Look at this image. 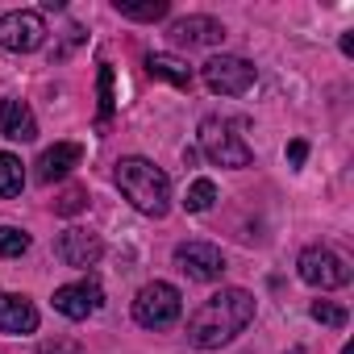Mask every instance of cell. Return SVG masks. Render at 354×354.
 Listing matches in <instances>:
<instances>
[{
  "instance_id": "cell-1",
  "label": "cell",
  "mask_w": 354,
  "mask_h": 354,
  "mask_svg": "<svg viewBox=\"0 0 354 354\" xmlns=\"http://www.w3.org/2000/svg\"><path fill=\"white\" fill-rule=\"evenodd\" d=\"M250 321H254V296L246 288H221L188 317V342L201 350H217L234 342Z\"/></svg>"
},
{
  "instance_id": "cell-2",
  "label": "cell",
  "mask_w": 354,
  "mask_h": 354,
  "mask_svg": "<svg viewBox=\"0 0 354 354\" xmlns=\"http://www.w3.org/2000/svg\"><path fill=\"white\" fill-rule=\"evenodd\" d=\"M113 180L121 188V196L142 213V217H167L171 209V180H167V171L154 167L150 158L142 154H129V158H117V171H113Z\"/></svg>"
},
{
  "instance_id": "cell-3",
  "label": "cell",
  "mask_w": 354,
  "mask_h": 354,
  "mask_svg": "<svg viewBox=\"0 0 354 354\" xmlns=\"http://www.w3.org/2000/svg\"><path fill=\"white\" fill-rule=\"evenodd\" d=\"M201 150H205L209 162L234 167V171L254 162V150L242 142V133H238L234 121H225V117H205V121H201Z\"/></svg>"
},
{
  "instance_id": "cell-4",
  "label": "cell",
  "mask_w": 354,
  "mask_h": 354,
  "mask_svg": "<svg viewBox=\"0 0 354 354\" xmlns=\"http://www.w3.org/2000/svg\"><path fill=\"white\" fill-rule=\"evenodd\" d=\"M180 313H184V296H180V288H175V283L154 279V283H146L133 296V321L142 329H167V325L180 321Z\"/></svg>"
},
{
  "instance_id": "cell-5",
  "label": "cell",
  "mask_w": 354,
  "mask_h": 354,
  "mask_svg": "<svg viewBox=\"0 0 354 354\" xmlns=\"http://www.w3.org/2000/svg\"><path fill=\"white\" fill-rule=\"evenodd\" d=\"M296 271H300V279H304L308 288H321V292L350 283L346 259H342L337 250H329V246H304L300 259H296Z\"/></svg>"
},
{
  "instance_id": "cell-6",
  "label": "cell",
  "mask_w": 354,
  "mask_h": 354,
  "mask_svg": "<svg viewBox=\"0 0 354 354\" xmlns=\"http://www.w3.org/2000/svg\"><path fill=\"white\" fill-rule=\"evenodd\" d=\"M201 80H205V88L217 92V96H242V92L254 88L259 71H254L246 59H238V55H213V59L201 67Z\"/></svg>"
},
{
  "instance_id": "cell-7",
  "label": "cell",
  "mask_w": 354,
  "mask_h": 354,
  "mask_svg": "<svg viewBox=\"0 0 354 354\" xmlns=\"http://www.w3.org/2000/svg\"><path fill=\"white\" fill-rule=\"evenodd\" d=\"M46 42V21L42 13L34 9H13L0 17V46L5 50H17V55H30Z\"/></svg>"
},
{
  "instance_id": "cell-8",
  "label": "cell",
  "mask_w": 354,
  "mask_h": 354,
  "mask_svg": "<svg viewBox=\"0 0 354 354\" xmlns=\"http://www.w3.org/2000/svg\"><path fill=\"white\" fill-rule=\"evenodd\" d=\"M175 267H180L188 279H196V283H213L225 271V254L213 242H180L175 246Z\"/></svg>"
},
{
  "instance_id": "cell-9",
  "label": "cell",
  "mask_w": 354,
  "mask_h": 354,
  "mask_svg": "<svg viewBox=\"0 0 354 354\" xmlns=\"http://www.w3.org/2000/svg\"><path fill=\"white\" fill-rule=\"evenodd\" d=\"M55 254H59L67 267H75V271H88V267H96V263H100V254H104V242H100V234L71 225V230H63V234H59V242H55Z\"/></svg>"
},
{
  "instance_id": "cell-10",
  "label": "cell",
  "mask_w": 354,
  "mask_h": 354,
  "mask_svg": "<svg viewBox=\"0 0 354 354\" xmlns=\"http://www.w3.org/2000/svg\"><path fill=\"white\" fill-rule=\"evenodd\" d=\"M100 304H104V292H100V283H96L92 275L80 279V283L55 288V313H63L67 321H88Z\"/></svg>"
},
{
  "instance_id": "cell-11",
  "label": "cell",
  "mask_w": 354,
  "mask_h": 354,
  "mask_svg": "<svg viewBox=\"0 0 354 354\" xmlns=\"http://www.w3.org/2000/svg\"><path fill=\"white\" fill-rule=\"evenodd\" d=\"M167 34H171L175 46H221L225 42V26L217 17H205V13H192V17L171 21Z\"/></svg>"
},
{
  "instance_id": "cell-12",
  "label": "cell",
  "mask_w": 354,
  "mask_h": 354,
  "mask_svg": "<svg viewBox=\"0 0 354 354\" xmlns=\"http://www.w3.org/2000/svg\"><path fill=\"white\" fill-rule=\"evenodd\" d=\"M38 329V308L30 296L0 292V333H34Z\"/></svg>"
},
{
  "instance_id": "cell-13",
  "label": "cell",
  "mask_w": 354,
  "mask_h": 354,
  "mask_svg": "<svg viewBox=\"0 0 354 354\" xmlns=\"http://www.w3.org/2000/svg\"><path fill=\"white\" fill-rule=\"evenodd\" d=\"M0 133L9 142H34L38 138V121H34V109L26 100H0Z\"/></svg>"
},
{
  "instance_id": "cell-14",
  "label": "cell",
  "mask_w": 354,
  "mask_h": 354,
  "mask_svg": "<svg viewBox=\"0 0 354 354\" xmlns=\"http://www.w3.org/2000/svg\"><path fill=\"white\" fill-rule=\"evenodd\" d=\"M80 158H84V146L80 142H59V146L42 150V158H38V180L42 184L63 180V175H71V167H80Z\"/></svg>"
},
{
  "instance_id": "cell-15",
  "label": "cell",
  "mask_w": 354,
  "mask_h": 354,
  "mask_svg": "<svg viewBox=\"0 0 354 354\" xmlns=\"http://www.w3.org/2000/svg\"><path fill=\"white\" fill-rule=\"evenodd\" d=\"M146 71H150V80H162V84H171V88H192V67L184 63V59H175V55H146Z\"/></svg>"
},
{
  "instance_id": "cell-16",
  "label": "cell",
  "mask_w": 354,
  "mask_h": 354,
  "mask_svg": "<svg viewBox=\"0 0 354 354\" xmlns=\"http://www.w3.org/2000/svg\"><path fill=\"white\" fill-rule=\"evenodd\" d=\"M21 188H26V167H21V158L17 154H0V196L13 201V196H21Z\"/></svg>"
},
{
  "instance_id": "cell-17",
  "label": "cell",
  "mask_w": 354,
  "mask_h": 354,
  "mask_svg": "<svg viewBox=\"0 0 354 354\" xmlns=\"http://www.w3.org/2000/svg\"><path fill=\"white\" fill-rule=\"evenodd\" d=\"M117 13L121 17H129V21H162L167 13H171V5L167 0H117Z\"/></svg>"
},
{
  "instance_id": "cell-18",
  "label": "cell",
  "mask_w": 354,
  "mask_h": 354,
  "mask_svg": "<svg viewBox=\"0 0 354 354\" xmlns=\"http://www.w3.org/2000/svg\"><path fill=\"white\" fill-rule=\"evenodd\" d=\"M213 201H217V184L201 175V180H192V188L184 196V209L188 213H205V209H213Z\"/></svg>"
},
{
  "instance_id": "cell-19",
  "label": "cell",
  "mask_w": 354,
  "mask_h": 354,
  "mask_svg": "<svg viewBox=\"0 0 354 354\" xmlns=\"http://www.w3.org/2000/svg\"><path fill=\"white\" fill-rule=\"evenodd\" d=\"M30 250V234L17 225H0V259H21Z\"/></svg>"
},
{
  "instance_id": "cell-20",
  "label": "cell",
  "mask_w": 354,
  "mask_h": 354,
  "mask_svg": "<svg viewBox=\"0 0 354 354\" xmlns=\"http://www.w3.org/2000/svg\"><path fill=\"white\" fill-rule=\"evenodd\" d=\"M313 321H321V325H329V329H342L346 321H350V313L342 308V304H333V300H313Z\"/></svg>"
},
{
  "instance_id": "cell-21",
  "label": "cell",
  "mask_w": 354,
  "mask_h": 354,
  "mask_svg": "<svg viewBox=\"0 0 354 354\" xmlns=\"http://www.w3.org/2000/svg\"><path fill=\"white\" fill-rule=\"evenodd\" d=\"M96 92H100V125H104V121L113 117V104H117V100H113V67H109V63H100V84H96Z\"/></svg>"
},
{
  "instance_id": "cell-22",
  "label": "cell",
  "mask_w": 354,
  "mask_h": 354,
  "mask_svg": "<svg viewBox=\"0 0 354 354\" xmlns=\"http://www.w3.org/2000/svg\"><path fill=\"white\" fill-rule=\"evenodd\" d=\"M80 209H88V192H84V188H67V192L55 201V213H59V217H75Z\"/></svg>"
},
{
  "instance_id": "cell-23",
  "label": "cell",
  "mask_w": 354,
  "mask_h": 354,
  "mask_svg": "<svg viewBox=\"0 0 354 354\" xmlns=\"http://www.w3.org/2000/svg\"><path fill=\"white\" fill-rule=\"evenodd\" d=\"M38 354H84V346L75 337H46L38 346Z\"/></svg>"
},
{
  "instance_id": "cell-24",
  "label": "cell",
  "mask_w": 354,
  "mask_h": 354,
  "mask_svg": "<svg viewBox=\"0 0 354 354\" xmlns=\"http://www.w3.org/2000/svg\"><path fill=\"white\" fill-rule=\"evenodd\" d=\"M304 158H308V142H304V138H296V142H288V162H292V167H300Z\"/></svg>"
},
{
  "instance_id": "cell-25",
  "label": "cell",
  "mask_w": 354,
  "mask_h": 354,
  "mask_svg": "<svg viewBox=\"0 0 354 354\" xmlns=\"http://www.w3.org/2000/svg\"><path fill=\"white\" fill-rule=\"evenodd\" d=\"M342 55H354V30H350V34H342Z\"/></svg>"
},
{
  "instance_id": "cell-26",
  "label": "cell",
  "mask_w": 354,
  "mask_h": 354,
  "mask_svg": "<svg viewBox=\"0 0 354 354\" xmlns=\"http://www.w3.org/2000/svg\"><path fill=\"white\" fill-rule=\"evenodd\" d=\"M342 354H354V346H350V342H346V346H342Z\"/></svg>"
},
{
  "instance_id": "cell-27",
  "label": "cell",
  "mask_w": 354,
  "mask_h": 354,
  "mask_svg": "<svg viewBox=\"0 0 354 354\" xmlns=\"http://www.w3.org/2000/svg\"><path fill=\"white\" fill-rule=\"evenodd\" d=\"M288 354H304V346H292V350H288Z\"/></svg>"
}]
</instances>
